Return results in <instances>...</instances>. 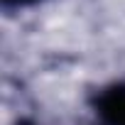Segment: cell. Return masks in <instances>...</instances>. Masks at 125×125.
Wrapping results in <instances>:
<instances>
[{
  "instance_id": "obj_1",
  "label": "cell",
  "mask_w": 125,
  "mask_h": 125,
  "mask_svg": "<svg viewBox=\"0 0 125 125\" xmlns=\"http://www.w3.org/2000/svg\"><path fill=\"white\" fill-rule=\"evenodd\" d=\"M91 105L103 125H125V81L108 83L96 91Z\"/></svg>"
},
{
  "instance_id": "obj_2",
  "label": "cell",
  "mask_w": 125,
  "mask_h": 125,
  "mask_svg": "<svg viewBox=\"0 0 125 125\" xmlns=\"http://www.w3.org/2000/svg\"><path fill=\"white\" fill-rule=\"evenodd\" d=\"M39 0H3L5 8H27V5H34Z\"/></svg>"
}]
</instances>
